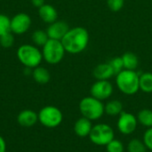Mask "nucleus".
<instances>
[{"label":"nucleus","instance_id":"1","mask_svg":"<svg viewBox=\"0 0 152 152\" xmlns=\"http://www.w3.org/2000/svg\"><path fill=\"white\" fill-rule=\"evenodd\" d=\"M61 41L67 53L77 54L87 47L89 43V33L83 27H75L69 28Z\"/></svg>","mask_w":152,"mask_h":152},{"label":"nucleus","instance_id":"2","mask_svg":"<svg viewBox=\"0 0 152 152\" xmlns=\"http://www.w3.org/2000/svg\"><path fill=\"white\" fill-rule=\"evenodd\" d=\"M139 77L135 70L123 69L116 76L117 86L124 94L134 95L140 90Z\"/></svg>","mask_w":152,"mask_h":152},{"label":"nucleus","instance_id":"3","mask_svg":"<svg viewBox=\"0 0 152 152\" xmlns=\"http://www.w3.org/2000/svg\"><path fill=\"white\" fill-rule=\"evenodd\" d=\"M17 58L26 68L35 69L40 66L43 60V54L35 45H22L17 50Z\"/></svg>","mask_w":152,"mask_h":152},{"label":"nucleus","instance_id":"4","mask_svg":"<svg viewBox=\"0 0 152 152\" xmlns=\"http://www.w3.org/2000/svg\"><path fill=\"white\" fill-rule=\"evenodd\" d=\"M79 110L82 117H85L91 121L100 119L105 113L102 102L93 96L85 97L80 101Z\"/></svg>","mask_w":152,"mask_h":152},{"label":"nucleus","instance_id":"5","mask_svg":"<svg viewBox=\"0 0 152 152\" xmlns=\"http://www.w3.org/2000/svg\"><path fill=\"white\" fill-rule=\"evenodd\" d=\"M66 51L63 47L61 41L50 39L43 46L42 54L43 59L49 64H58L64 57Z\"/></svg>","mask_w":152,"mask_h":152},{"label":"nucleus","instance_id":"6","mask_svg":"<svg viewBox=\"0 0 152 152\" xmlns=\"http://www.w3.org/2000/svg\"><path fill=\"white\" fill-rule=\"evenodd\" d=\"M88 137L94 144L106 146L115 139V134L113 128L108 124H97L93 126Z\"/></svg>","mask_w":152,"mask_h":152},{"label":"nucleus","instance_id":"7","mask_svg":"<svg viewBox=\"0 0 152 152\" xmlns=\"http://www.w3.org/2000/svg\"><path fill=\"white\" fill-rule=\"evenodd\" d=\"M38 121L45 127L54 128L60 126L63 119L62 112L60 109L54 106H45L40 110Z\"/></svg>","mask_w":152,"mask_h":152},{"label":"nucleus","instance_id":"8","mask_svg":"<svg viewBox=\"0 0 152 152\" xmlns=\"http://www.w3.org/2000/svg\"><path fill=\"white\" fill-rule=\"evenodd\" d=\"M117 126L118 131L122 134L129 135L136 130L138 126V120L134 115L129 112L123 111L118 117Z\"/></svg>","mask_w":152,"mask_h":152},{"label":"nucleus","instance_id":"9","mask_svg":"<svg viewBox=\"0 0 152 152\" xmlns=\"http://www.w3.org/2000/svg\"><path fill=\"white\" fill-rule=\"evenodd\" d=\"M90 94L91 96L102 102L112 95L113 86L109 80H97L92 85Z\"/></svg>","mask_w":152,"mask_h":152},{"label":"nucleus","instance_id":"10","mask_svg":"<svg viewBox=\"0 0 152 152\" xmlns=\"http://www.w3.org/2000/svg\"><path fill=\"white\" fill-rule=\"evenodd\" d=\"M31 26V18L25 12H19L11 19V32L14 35L26 33Z\"/></svg>","mask_w":152,"mask_h":152},{"label":"nucleus","instance_id":"11","mask_svg":"<svg viewBox=\"0 0 152 152\" xmlns=\"http://www.w3.org/2000/svg\"><path fill=\"white\" fill-rule=\"evenodd\" d=\"M69 27L68 23L64 20H55L54 22L49 24L46 33L50 39L61 40L66 33L69 31Z\"/></svg>","mask_w":152,"mask_h":152},{"label":"nucleus","instance_id":"12","mask_svg":"<svg viewBox=\"0 0 152 152\" xmlns=\"http://www.w3.org/2000/svg\"><path fill=\"white\" fill-rule=\"evenodd\" d=\"M38 15L44 22L48 24L54 22L58 18L57 10L53 5L49 4H45L38 8Z\"/></svg>","mask_w":152,"mask_h":152},{"label":"nucleus","instance_id":"13","mask_svg":"<svg viewBox=\"0 0 152 152\" xmlns=\"http://www.w3.org/2000/svg\"><path fill=\"white\" fill-rule=\"evenodd\" d=\"M38 121V115L31 110H24L20 111L17 117V122L24 127H31Z\"/></svg>","mask_w":152,"mask_h":152},{"label":"nucleus","instance_id":"14","mask_svg":"<svg viewBox=\"0 0 152 152\" xmlns=\"http://www.w3.org/2000/svg\"><path fill=\"white\" fill-rule=\"evenodd\" d=\"M92 121L85 117L78 118L74 125V132L79 137H86L89 136L92 128H93Z\"/></svg>","mask_w":152,"mask_h":152},{"label":"nucleus","instance_id":"15","mask_svg":"<svg viewBox=\"0 0 152 152\" xmlns=\"http://www.w3.org/2000/svg\"><path fill=\"white\" fill-rule=\"evenodd\" d=\"M93 75L97 80H109L115 76V73L110 63L107 62L97 65L93 71Z\"/></svg>","mask_w":152,"mask_h":152},{"label":"nucleus","instance_id":"16","mask_svg":"<svg viewBox=\"0 0 152 152\" xmlns=\"http://www.w3.org/2000/svg\"><path fill=\"white\" fill-rule=\"evenodd\" d=\"M32 76H33L34 80L40 85L47 84L51 78V75H50V72L48 71V69L44 67H41V66H38L33 69Z\"/></svg>","mask_w":152,"mask_h":152},{"label":"nucleus","instance_id":"17","mask_svg":"<svg viewBox=\"0 0 152 152\" xmlns=\"http://www.w3.org/2000/svg\"><path fill=\"white\" fill-rule=\"evenodd\" d=\"M104 111L107 115L111 117L119 116L123 110V104L118 100H111L104 105Z\"/></svg>","mask_w":152,"mask_h":152},{"label":"nucleus","instance_id":"18","mask_svg":"<svg viewBox=\"0 0 152 152\" xmlns=\"http://www.w3.org/2000/svg\"><path fill=\"white\" fill-rule=\"evenodd\" d=\"M124 63V69L128 70H135L139 65V60L135 53L132 52H126L121 56Z\"/></svg>","mask_w":152,"mask_h":152},{"label":"nucleus","instance_id":"19","mask_svg":"<svg viewBox=\"0 0 152 152\" xmlns=\"http://www.w3.org/2000/svg\"><path fill=\"white\" fill-rule=\"evenodd\" d=\"M140 90L146 94L152 93V73L144 72L139 77Z\"/></svg>","mask_w":152,"mask_h":152},{"label":"nucleus","instance_id":"20","mask_svg":"<svg viewBox=\"0 0 152 152\" xmlns=\"http://www.w3.org/2000/svg\"><path fill=\"white\" fill-rule=\"evenodd\" d=\"M137 120L138 123H140L142 126L147 127V128H151L152 127V110L149 109H143L141 110L137 116Z\"/></svg>","mask_w":152,"mask_h":152},{"label":"nucleus","instance_id":"21","mask_svg":"<svg viewBox=\"0 0 152 152\" xmlns=\"http://www.w3.org/2000/svg\"><path fill=\"white\" fill-rule=\"evenodd\" d=\"M31 39L36 45L43 47L45 45V43L49 40V37H48L46 31L37 29V30H35L33 32Z\"/></svg>","mask_w":152,"mask_h":152},{"label":"nucleus","instance_id":"22","mask_svg":"<svg viewBox=\"0 0 152 152\" xmlns=\"http://www.w3.org/2000/svg\"><path fill=\"white\" fill-rule=\"evenodd\" d=\"M147 150L143 141L139 139H132L127 144V152H147Z\"/></svg>","mask_w":152,"mask_h":152},{"label":"nucleus","instance_id":"23","mask_svg":"<svg viewBox=\"0 0 152 152\" xmlns=\"http://www.w3.org/2000/svg\"><path fill=\"white\" fill-rule=\"evenodd\" d=\"M107 152H124L125 151V146L123 142L119 140L113 139L110 143H108L106 146Z\"/></svg>","mask_w":152,"mask_h":152},{"label":"nucleus","instance_id":"24","mask_svg":"<svg viewBox=\"0 0 152 152\" xmlns=\"http://www.w3.org/2000/svg\"><path fill=\"white\" fill-rule=\"evenodd\" d=\"M11 31V19L5 14L0 13V36Z\"/></svg>","mask_w":152,"mask_h":152},{"label":"nucleus","instance_id":"25","mask_svg":"<svg viewBox=\"0 0 152 152\" xmlns=\"http://www.w3.org/2000/svg\"><path fill=\"white\" fill-rule=\"evenodd\" d=\"M14 34L10 32H7L2 36H0V45L4 48H9L11 47L14 43Z\"/></svg>","mask_w":152,"mask_h":152},{"label":"nucleus","instance_id":"26","mask_svg":"<svg viewBox=\"0 0 152 152\" xmlns=\"http://www.w3.org/2000/svg\"><path fill=\"white\" fill-rule=\"evenodd\" d=\"M110 65L111 66L114 73H115V76H117L119 72H121L124 69V63H123V60L121 57H115L113 59H111L110 61H109Z\"/></svg>","mask_w":152,"mask_h":152},{"label":"nucleus","instance_id":"27","mask_svg":"<svg viewBox=\"0 0 152 152\" xmlns=\"http://www.w3.org/2000/svg\"><path fill=\"white\" fill-rule=\"evenodd\" d=\"M125 4V0H107V5L112 12L120 11Z\"/></svg>","mask_w":152,"mask_h":152},{"label":"nucleus","instance_id":"28","mask_svg":"<svg viewBox=\"0 0 152 152\" xmlns=\"http://www.w3.org/2000/svg\"><path fill=\"white\" fill-rule=\"evenodd\" d=\"M143 142L148 150L152 151V127L148 128L143 134Z\"/></svg>","mask_w":152,"mask_h":152},{"label":"nucleus","instance_id":"29","mask_svg":"<svg viewBox=\"0 0 152 152\" xmlns=\"http://www.w3.org/2000/svg\"><path fill=\"white\" fill-rule=\"evenodd\" d=\"M31 4L34 7L39 8L43 4H45V0H31Z\"/></svg>","mask_w":152,"mask_h":152},{"label":"nucleus","instance_id":"30","mask_svg":"<svg viewBox=\"0 0 152 152\" xmlns=\"http://www.w3.org/2000/svg\"><path fill=\"white\" fill-rule=\"evenodd\" d=\"M0 152H6V143L4 139L0 135Z\"/></svg>","mask_w":152,"mask_h":152}]
</instances>
